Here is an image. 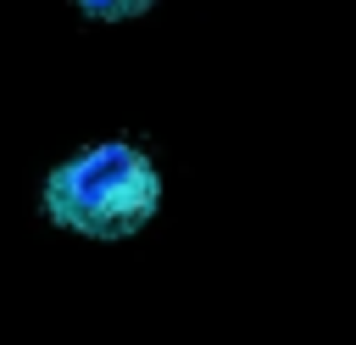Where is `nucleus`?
Returning a JSON list of instances; mask_svg holds the SVG:
<instances>
[{
    "label": "nucleus",
    "instance_id": "f257e3e1",
    "mask_svg": "<svg viewBox=\"0 0 356 345\" xmlns=\"http://www.w3.org/2000/svg\"><path fill=\"white\" fill-rule=\"evenodd\" d=\"M156 206H161V178L150 156L128 139L89 145L61 167H50L44 178V217L89 239H128L156 217Z\"/></svg>",
    "mask_w": 356,
    "mask_h": 345
},
{
    "label": "nucleus",
    "instance_id": "f03ea898",
    "mask_svg": "<svg viewBox=\"0 0 356 345\" xmlns=\"http://www.w3.org/2000/svg\"><path fill=\"white\" fill-rule=\"evenodd\" d=\"M78 11H89V17H100V22H122V17H139V11H150L156 0H72Z\"/></svg>",
    "mask_w": 356,
    "mask_h": 345
}]
</instances>
